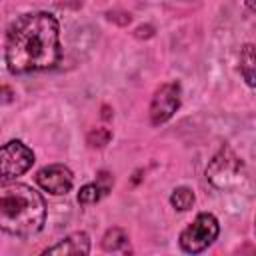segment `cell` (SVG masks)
Returning a JSON list of instances; mask_svg holds the SVG:
<instances>
[{"mask_svg": "<svg viewBox=\"0 0 256 256\" xmlns=\"http://www.w3.org/2000/svg\"><path fill=\"white\" fill-rule=\"evenodd\" d=\"M4 60L12 74L54 68L60 60L58 20L48 12L16 18L6 32Z\"/></svg>", "mask_w": 256, "mask_h": 256, "instance_id": "6da1fadb", "label": "cell"}, {"mask_svg": "<svg viewBox=\"0 0 256 256\" xmlns=\"http://www.w3.org/2000/svg\"><path fill=\"white\" fill-rule=\"evenodd\" d=\"M46 220V204L32 186L2 182L0 190V226L6 234L28 238L42 230Z\"/></svg>", "mask_w": 256, "mask_h": 256, "instance_id": "7a4b0ae2", "label": "cell"}, {"mask_svg": "<svg viewBox=\"0 0 256 256\" xmlns=\"http://www.w3.org/2000/svg\"><path fill=\"white\" fill-rule=\"evenodd\" d=\"M220 226L218 220L208 214V212H200L192 224H188L182 232H180V248L188 254H198L202 250H206L218 236Z\"/></svg>", "mask_w": 256, "mask_h": 256, "instance_id": "3957f363", "label": "cell"}, {"mask_svg": "<svg viewBox=\"0 0 256 256\" xmlns=\"http://www.w3.org/2000/svg\"><path fill=\"white\" fill-rule=\"evenodd\" d=\"M2 182L24 174L34 164V152L20 140H10L2 146Z\"/></svg>", "mask_w": 256, "mask_h": 256, "instance_id": "277c9868", "label": "cell"}, {"mask_svg": "<svg viewBox=\"0 0 256 256\" xmlns=\"http://www.w3.org/2000/svg\"><path fill=\"white\" fill-rule=\"evenodd\" d=\"M178 108H180V84L178 82L162 84L154 92L150 102V122L154 126H160L168 122Z\"/></svg>", "mask_w": 256, "mask_h": 256, "instance_id": "5b68a950", "label": "cell"}, {"mask_svg": "<svg viewBox=\"0 0 256 256\" xmlns=\"http://www.w3.org/2000/svg\"><path fill=\"white\" fill-rule=\"evenodd\" d=\"M240 160L230 152V150H222L218 156H214V160L210 162L208 170H206V176L208 180L218 186V188H228L232 186L234 182H238V176H240Z\"/></svg>", "mask_w": 256, "mask_h": 256, "instance_id": "8992f818", "label": "cell"}, {"mask_svg": "<svg viewBox=\"0 0 256 256\" xmlns=\"http://www.w3.org/2000/svg\"><path fill=\"white\" fill-rule=\"evenodd\" d=\"M36 182H38V186L42 190H46V192H50L54 196H60V194L70 192V188L74 184V176H72L68 166L50 164V166H44L36 174Z\"/></svg>", "mask_w": 256, "mask_h": 256, "instance_id": "52a82bcc", "label": "cell"}, {"mask_svg": "<svg viewBox=\"0 0 256 256\" xmlns=\"http://www.w3.org/2000/svg\"><path fill=\"white\" fill-rule=\"evenodd\" d=\"M90 252V238L86 232H74L48 248L44 254H62V256H84Z\"/></svg>", "mask_w": 256, "mask_h": 256, "instance_id": "ba28073f", "label": "cell"}, {"mask_svg": "<svg viewBox=\"0 0 256 256\" xmlns=\"http://www.w3.org/2000/svg\"><path fill=\"white\" fill-rule=\"evenodd\" d=\"M240 74L248 86L256 88V46L246 44L240 50Z\"/></svg>", "mask_w": 256, "mask_h": 256, "instance_id": "9c48e42d", "label": "cell"}, {"mask_svg": "<svg viewBox=\"0 0 256 256\" xmlns=\"http://www.w3.org/2000/svg\"><path fill=\"white\" fill-rule=\"evenodd\" d=\"M102 248L106 252H126L128 250V236L122 228H110L102 238Z\"/></svg>", "mask_w": 256, "mask_h": 256, "instance_id": "30bf717a", "label": "cell"}, {"mask_svg": "<svg viewBox=\"0 0 256 256\" xmlns=\"http://www.w3.org/2000/svg\"><path fill=\"white\" fill-rule=\"evenodd\" d=\"M110 188H106V186H102V184H86V186H82L80 188V192H78V202L80 204H94V202H98L106 192H108Z\"/></svg>", "mask_w": 256, "mask_h": 256, "instance_id": "8fae6325", "label": "cell"}, {"mask_svg": "<svg viewBox=\"0 0 256 256\" xmlns=\"http://www.w3.org/2000/svg\"><path fill=\"white\" fill-rule=\"evenodd\" d=\"M170 204H172L176 210H188V208H192V204H194V192H192L190 188H186V186H180V188H176V190L172 192Z\"/></svg>", "mask_w": 256, "mask_h": 256, "instance_id": "7c38bea8", "label": "cell"}, {"mask_svg": "<svg viewBox=\"0 0 256 256\" xmlns=\"http://www.w3.org/2000/svg\"><path fill=\"white\" fill-rule=\"evenodd\" d=\"M110 136H112L110 130H106V128H96V130H92V132L88 134V142H90V146L102 148L104 144H108Z\"/></svg>", "mask_w": 256, "mask_h": 256, "instance_id": "4fadbf2b", "label": "cell"}, {"mask_svg": "<svg viewBox=\"0 0 256 256\" xmlns=\"http://www.w3.org/2000/svg\"><path fill=\"white\" fill-rule=\"evenodd\" d=\"M246 2V6L252 10V12H256V0H244Z\"/></svg>", "mask_w": 256, "mask_h": 256, "instance_id": "5bb4252c", "label": "cell"}]
</instances>
